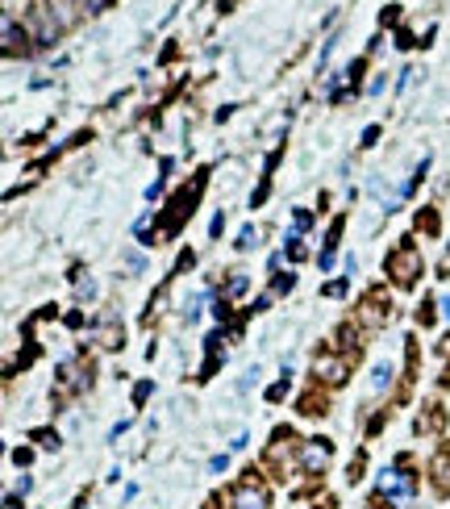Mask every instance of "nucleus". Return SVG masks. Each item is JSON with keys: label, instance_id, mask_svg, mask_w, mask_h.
Returning <instances> with one entry per match:
<instances>
[{"label": "nucleus", "instance_id": "6e6552de", "mask_svg": "<svg viewBox=\"0 0 450 509\" xmlns=\"http://www.w3.org/2000/svg\"><path fill=\"white\" fill-rule=\"evenodd\" d=\"M46 13H50V21L58 25V33H63V29H71V25L79 21V8H75V0H50V4H46Z\"/></svg>", "mask_w": 450, "mask_h": 509}, {"label": "nucleus", "instance_id": "b1692460", "mask_svg": "<svg viewBox=\"0 0 450 509\" xmlns=\"http://www.w3.org/2000/svg\"><path fill=\"white\" fill-rule=\"evenodd\" d=\"M442 351H447V355H450V338H442Z\"/></svg>", "mask_w": 450, "mask_h": 509}, {"label": "nucleus", "instance_id": "a211bd4d", "mask_svg": "<svg viewBox=\"0 0 450 509\" xmlns=\"http://www.w3.org/2000/svg\"><path fill=\"white\" fill-rule=\"evenodd\" d=\"M209 468H213V472H225V468H230V455H213Z\"/></svg>", "mask_w": 450, "mask_h": 509}, {"label": "nucleus", "instance_id": "6ab92c4d", "mask_svg": "<svg viewBox=\"0 0 450 509\" xmlns=\"http://www.w3.org/2000/svg\"><path fill=\"white\" fill-rule=\"evenodd\" d=\"M292 284H296V276H280V280H275V292H288Z\"/></svg>", "mask_w": 450, "mask_h": 509}, {"label": "nucleus", "instance_id": "f8f14e48", "mask_svg": "<svg viewBox=\"0 0 450 509\" xmlns=\"http://www.w3.org/2000/svg\"><path fill=\"white\" fill-rule=\"evenodd\" d=\"M388 380H392V368H388V363H376V372H371V389H388Z\"/></svg>", "mask_w": 450, "mask_h": 509}, {"label": "nucleus", "instance_id": "1a4fd4ad", "mask_svg": "<svg viewBox=\"0 0 450 509\" xmlns=\"http://www.w3.org/2000/svg\"><path fill=\"white\" fill-rule=\"evenodd\" d=\"M96 343H100L104 351H117V347H121V326H117V322H104V326L96 330Z\"/></svg>", "mask_w": 450, "mask_h": 509}, {"label": "nucleus", "instance_id": "39448f33", "mask_svg": "<svg viewBox=\"0 0 450 509\" xmlns=\"http://www.w3.org/2000/svg\"><path fill=\"white\" fill-rule=\"evenodd\" d=\"M330 460H334V443H330V439H313V443H305V451H300V464H305L309 476H321Z\"/></svg>", "mask_w": 450, "mask_h": 509}, {"label": "nucleus", "instance_id": "4468645a", "mask_svg": "<svg viewBox=\"0 0 450 509\" xmlns=\"http://www.w3.org/2000/svg\"><path fill=\"white\" fill-rule=\"evenodd\" d=\"M255 242H259V230H255V226H242V234H238V246H242V251H250Z\"/></svg>", "mask_w": 450, "mask_h": 509}, {"label": "nucleus", "instance_id": "9d476101", "mask_svg": "<svg viewBox=\"0 0 450 509\" xmlns=\"http://www.w3.org/2000/svg\"><path fill=\"white\" fill-rule=\"evenodd\" d=\"M442 426V405H426V414L417 418V430L426 434V430H438Z\"/></svg>", "mask_w": 450, "mask_h": 509}, {"label": "nucleus", "instance_id": "412c9836", "mask_svg": "<svg viewBox=\"0 0 450 509\" xmlns=\"http://www.w3.org/2000/svg\"><path fill=\"white\" fill-rule=\"evenodd\" d=\"M376 138H380V130H376V125H367V130H363V146H371Z\"/></svg>", "mask_w": 450, "mask_h": 509}, {"label": "nucleus", "instance_id": "f03ea898", "mask_svg": "<svg viewBox=\"0 0 450 509\" xmlns=\"http://www.w3.org/2000/svg\"><path fill=\"white\" fill-rule=\"evenodd\" d=\"M234 509H271V497H267V485L255 480V468L246 472V480L234 489Z\"/></svg>", "mask_w": 450, "mask_h": 509}, {"label": "nucleus", "instance_id": "7ed1b4c3", "mask_svg": "<svg viewBox=\"0 0 450 509\" xmlns=\"http://www.w3.org/2000/svg\"><path fill=\"white\" fill-rule=\"evenodd\" d=\"M413 489H417V480H413L409 472H401V468H392V472H384V476H380V497H388V506H392V501L413 497Z\"/></svg>", "mask_w": 450, "mask_h": 509}, {"label": "nucleus", "instance_id": "9b49d317", "mask_svg": "<svg viewBox=\"0 0 450 509\" xmlns=\"http://www.w3.org/2000/svg\"><path fill=\"white\" fill-rule=\"evenodd\" d=\"M17 42H25V33H17V25H13V17H4V50L13 54V50H17Z\"/></svg>", "mask_w": 450, "mask_h": 509}, {"label": "nucleus", "instance_id": "5701e85b", "mask_svg": "<svg viewBox=\"0 0 450 509\" xmlns=\"http://www.w3.org/2000/svg\"><path fill=\"white\" fill-rule=\"evenodd\" d=\"M146 397H150V384H138V389H134V401H138V405H142V401H146Z\"/></svg>", "mask_w": 450, "mask_h": 509}, {"label": "nucleus", "instance_id": "0eeeda50", "mask_svg": "<svg viewBox=\"0 0 450 509\" xmlns=\"http://www.w3.org/2000/svg\"><path fill=\"white\" fill-rule=\"evenodd\" d=\"M29 29H33V38H38L42 46H50V42L58 38V25L50 21V13H46V8H33V13H29Z\"/></svg>", "mask_w": 450, "mask_h": 509}, {"label": "nucleus", "instance_id": "f257e3e1", "mask_svg": "<svg viewBox=\"0 0 450 509\" xmlns=\"http://www.w3.org/2000/svg\"><path fill=\"white\" fill-rule=\"evenodd\" d=\"M388 276H392L396 284L409 288V284L421 276V251H417L413 242H405L401 251H392V255H388Z\"/></svg>", "mask_w": 450, "mask_h": 509}, {"label": "nucleus", "instance_id": "2eb2a0df", "mask_svg": "<svg viewBox=\"0 0 450 509\" xmlns=\"http://www.w3.org/2000/svg\"><path fill=\"white\" fill-rule=\"evenodd\" d=\"M300 414H309V418H313V414H326V401H317V397H305V401H300Z\"/></svg>", "mask_w": 450, "mask_h": 509}, {"label": "nucleus", "instance_id": "aec40b11", "mask_svg": "<svg viewBox=\"0 0 450 509\" xmlns=\"http://www.w3.org/2000/svg\"><path fill=\"white\" fill-rule=\"evenodd\" d=\"M109 4H113V0H83L88 13H100V8H109Z\"/></svg>", "mask_w": 450, "mask_h": 509}, {"label": "nucleus", "instance_id": "dca6fc26", "mask_svg": "<svg viewBox=\"0 0 450 509\" xmlns=\"http://www.w3.org/2000/svg\"><path fill=\"white\" fill-rule=\"evenodd\" d=\"M33 439H38L46 451H54V447H58V434H54V430H33Z\"/></svg>", "mask_w": 450, "mask_h": 509}, {"label": "nucleus", "instance_id": "f3484780", "mask_svg": "<svg viewBox=\"0 0 450 509\" xmlns=\"http://www.w3.org/2000/svg\"><path fill=\"white\" fill-rule=\"evenodd\" d=\"M75 292H79V301L96 297V280H79V284H75Z\"/></svg>", "mask_w": 450, "mask_h": 509}, {"label": "nucleus", "instance_id": "423d86ee", "mask_svg": "<svg viewBox=\"0 0 450 509\" xmlns=\"http://www.w3.org/2000/svg\"><path fill=\"white\" fill-rule=\"evenodd\" d=\"M317 380H326V384H342L346 380V359L342 355H317Z\"/></svg>", "mask_w": 450, "mask_h": 509}, {"label": "nucleus", "instance_id": "ddd939ff", "mask_svg": "<svg viewBox=\"0 0 450 509\" xmlns=\"http://www.w3.org/2000/svg\"><path fill=\"white\" fill-rule=\"evenodd\" d=\"M238 292H246V272H234L225 284V297H238Z\"/></svg>", "mask_w": 450, "mask_h": 509}, {"label": "nucleus", "instance_id": "4be33fe9", "mask_svg": "<svg viewBox=\"0 0 450 509\" xmlns=\"http://www.w3.org/2000/svg\"><path fill=\"white\" fill-rule=\"evenodd\" d=\"M125 267L129 272H142V255H125Z\"/></svg>", "mask_w": 450, "mask_h": 509}, {"label": "nucleus", "instance_id": "20e7f679", "mask_svg": "<svg viewBox=\"0 0 450 509\" xmlns=\"http://www.w3.org/2000/svg\"><path fill=\"white\" fill-rule=\"evenodd\" d=\"M388 318H392V301H388L380 288H376V292H367V297H363V305H359V322H363V326H384Z\"/></svg>", "mask_w": 450, "mask_h": 509}]
</instances>
